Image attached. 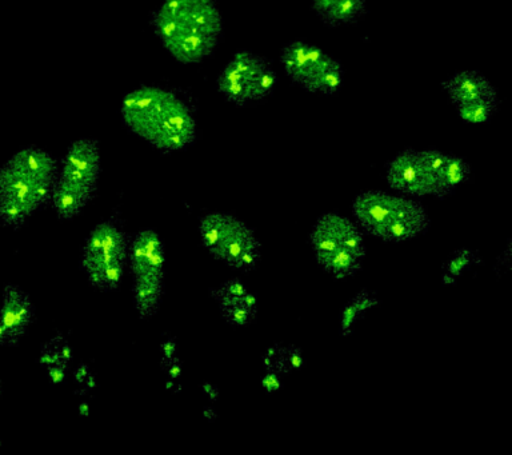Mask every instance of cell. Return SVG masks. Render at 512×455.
<instances>
[{"label": "cell", "mask_w": 512, "mask_h": 455, "mask_svg": "<svg viewBox=\"0 0 512 455\" xmlns=\"http://www.w3.org/2000/svg\"><path fill=\"white\" fill-rule=\"evenodd\" d=\"M150 25L164 49L182 65L210 58L223 37V18L215 0H164Z\"/></svg>", "instance_id": "1"}, {"label": "cell", "mask_w": 512, "mask_h": 455, "mask_svg": "<svg viewBox=\"0 0 512 455\" xmlns=\"http://www.w3.org/2000/svg\"><path fill=\"white\" fill-rule=\"evenodd\" d=\"M120 114L127 129L162 153L186 150L196 139L187 103L160 87H140L124 97Z\"/></svg>", "instance_id": "2"}, {"label": "cell", "mask_w": 512, "mask_h": 455, "mask_svg": "<svg viewBox=\"0 0 512 455\" xmlns=\"http://www.w3.org/2000/svg\"><path fill=\"white\" fill-rule=\"evenodd\" d=\"M56 163L47 151L30 146L18 151L0 167V202H11L31 217L40 210L35 197L40 183H54Z\"/></svg>", "instance_id": "3"}, {"label": "cell", "mask_w": 512, "mask_h": 455, "mask_svg": "<svg viewBox=\"0 0 512 455\" xmlns=\"http://www.w3.org/2000/svg\"><path fill=\"white\" fill-rule=\"evenodd\" d=\"M280 63L290 81L308 93L334 95L342 89V63L311 43H287L280 53Z\"/></svg>", "instance_id": "4"}, {"label": "cell", "mask_w": 512, "mask_h": 455, "mask_svg": "<svg viewBox=\"0 0 512 455\" xmlns=\"http://www.w3.org/2000/svg\"><path fill=\"white\" fill-rule=\"evenodd\" d=\"M276 85L278 75L271 63L251 51L234 54L216 81L224 99L239 107L270 97Z\"/></svg>", "instance_id": "5"}, {"label": "cell", "mask_w": 512, "mask_h": 455, "mask_svg": "<svg viewBox=\"0 0 512 455\" xmlns=\"http://www.w3.org/2000/svg\"><path fill=\"white\" fill-rule=\"evenodd\" d=\"M387 183L396 193L415 199L434 197L435 178L420 157V151L403 150L387 165Z\"/></svg>", "instance_id": "6"}, {"label": "cell", "mask_w": 512, "mask_h": 455, "mask_svg": "<svg viewBox=\"0 0 512 455\" xmlns=\"http://www.w3.org/2000/svg\"><path fill=\"white\" fill-rule=\"evenodd\" d=\"M30 295L20 287L6 285L0 306V347H16L34 321Z\"/></svg>", "instance_id": "7"}, {"label": "cell", "mask_w": 512, "mask_h": 455, "mask_svg": "<svg viewBox=\"0 0 512 455\" xmlns=\"http://www.w3.org/2000/svg\"><path fill=\"white\" fill-rule=\"evenodd\" d=\"M310 243L315 253L332 251L338 247L366 250L362 230L350 219L336 213L322 215L310 234Z\"/></svg>", "instance_id": "8"}, {"label": "cell", "mask_w": 512, "mask_h": 455, "mask_svg": "<svg viewBox=\"0 0 512 455\" xmlns=\"http://www.w3.org/2000/svg\"><path fill=\"white\" fill-rule=\"evenodd\" d=\"M395 195L384 191H364L352 203V213L360 230L372 237L379 238L380 233L390 222Z\"/></svg>", "instance_id": "9"}, {"label": "cell", "mask_w": 512, "mask_h": 455, "mask_svg": "<svg viewBox=\"0 0 512 455\" xmlns=\"http://www.w3.org/2000/svg\"><path fill=\"white\" fill-rule=\"evenodd\" d=\"M442 87L455 106L475 101L499 102L498 91L479 71H460L444 81Z\"/></svg>", "instance_id": "10"}, {"label": "cell", "mask_w": 512, "mask_h": 455, "mask_svg": "<svg viewBox=\"0 0 512 455\" xmlns=\"http://www.w3.org/2000/svg\"><path fill=\"white\" fill-rule=\"evenodd\" d=\"M311 6L328 27L355 25L367 13V0H311Z\"/></svg>", "instance_id": "11"}, {"label": "cell", "mask_w": 512, "mask_h": 455, "mask_svg": "<svg viewBox=\"0 0 512 455\" xmlns=\"http://www.w3.org/2000/svg\"><path fill=\"white\" fill-rule=\"evenodd\" d=\"M262 247L259 239L256 238L255 231L248 227L246 223L235 218L230 229L224 234L222 241L212 254V257L226 263L234 269L235 263L242 257L247 250Z\"/></svg>", "instance_id": "12"}, {"label": "cell", "mask_w": 512, "mask_h": 455, "mask_svg": "<svg viewBox=\"0 0 512 455\" xmlns=\"http://www.w3.org/2000/svg\"><path fill=\"white\" fill-rule=\"evenodd\" d=\"M316 262L324 271L336 279L352 277L363 267L366 250H352L338 247L332 251L315 253Z\"/></svg>", "instance_id": "13"}, {"label": "cell", "mask_w": 512, "mask_h": 455, "mask_svg": "<svg viewBox=\"0 0 512 455\" xmlns=\"http://www.w3.org/2000/svg\"><path fill=\"white\" fill-rule=\"evenodd\" d=\"M470 177V163L464 161L463 158L456 157V155L447 154L438 185H436L434 197L438 199L450 197Z\"/></svg>", "instance_id": "14"}, {"label": "cell", "mask_w": 512, "mask_h": 455, "mask_svg": "<svg viewBox=\"0 0 512 455\" xmlns=\"http://www.w3.org/2000/svg\"><path fill=\"white\" fill-rule=\"evenodd\" d=\"M164 281H155V279L135 278L134 302L136 310L142 319H150L158 313L160 303H162Z\"/></svg>", "instance_id": "15"}, {"label": "cell", "mask_w": 512, "mask_h": 455, "mask_svg": "<svg viewBox=\"0 0 512 455\" xmlns=\"http://www.w3.org/2000/svg\"><path fill=\"white\" fill-rule=\"evenodd\" d=\"M235 218L234 215L228 213H210L200 219V239H202V245L206 247L208 253L214 254L216 247L222 241L224 234L230 229Z\"/></svg>", "instance_id": "16"}, {"label": "cell", "mask_w": 512, "mask_h": 455, "mask_svg": "<svg viewBox=\"0 0 512 455\" xmlns=\"http://www.w3.org/2000/svg\"><path fill=\"white\" fill-rule=\"evenodd\" d=\"M379 305V299L368 290H362L359 294H356L355 297L344 306L342 315H340V331H342L343 337H347V335L352 333V326H354L359 319H362L368 310Z\"/></svg>", "instance_id": "17"}, {"label": "cell", "mask_w": 512, "mask_h": 455, "mask_svg": "<svg viewBox=\"0 0 512 455\" xmlns=\"http://www.w3.org/2000/svg\"><path fill=\"white\" fill-rule=\"evenodd\" d=\"M499 102L494 101H475L456 105L459 118L468 125H484L494 117Z\"/></svg>", "instance_id": "18"}, {"label": "cell", "mask_w": 512, "mask_h": 455, "mask_svg": "<svg viewBox=\"0 0 512 455\" xmlns=\"http://www.w3.org/2000/svg\"><path fill=\"white\" fill-rule=\"evenodd\" d=\"M51 203L60 221H71V219L78 217L80 211L88 205L83 199L55 186L52 187Z\"/></svg>", "instance_id": "19"}, {"label": "cell", "mask_w": 512, "mask_h": 455, "mask_svg": "<svg viewBox=\"0 0 512 455\" xmlns=\"http://www.w3.org/2000/svg\"><path fill=\"white\" fill-rule=\"evenodd\" d=\"M219 307L224 321L232 327H246L256 319L255 314L240 305L239 299L219 302Z\"/></svg>", "instance_id": "20"}, {"label": "cell", "mask_w": 512, "mask_h": 455, "mask_svg": "<svg viewBox=\"0 0 512 455\" xmlns=\"http://www.w3.org/2000/svg\"><path fill=\"white\" fill-rule=\"evenodd\" d=\"M247 291V287L244 286V283L240 281V279L235 278L231 279V281L224 282L223 285L215 287V289H211L210 293L211 297L219 303L228 301V299H240Z\"/></svg>", "instance_id": "21"}, {"label": "cell", "mask_w": 512, "mask_h": 455, "mask_svg": "<svg viewBox=\"0 0 512 455\" xmlns=\"http://www.w3.org/2000/svg\"><path fill=\"white\" fill-rule=\"evenodd\" d=\"M476 262H479L478 255H476V253H472V251L468 250H462L458 251V253L454 255V258L444 265V269H446L447 275L456 279L463 274L464 270L468 269V267L474 265Z\"/></svg>", "instance_id": "22"}, {"label": "cell", "mask_w": 512, "mask_h": 455, "mask_svg": "<svg viewBox=\"0 0 512 455\" xmlns=\"http://www.w3.org/2000/svg\"><path fill=\"white\" fill-rule=\"evenodd\" d=\"M28 215L11 202H0V222L11 229L19 230L26 223Z\"/></svg>", "instance_id": "23"}, {"label": "cell", "mask_w": 512, "mask_h": 455, "mask_svg": "<svg viewBox=\"0 0 512 455\" xmlns=\"http://www.w3.org/2000/svg\"><path fill=\"white\" fill-rule=\"evenodd\" d=\"M106 229L107 222H102L91 231L90 237H88L86 243H84L83 255H92L102 251Z\"/></svg>", "instance_id": "24"}, {"label": "cell", "mask_w": 512, "mask_h": 455, "mask_svg": "<svg viewBox=\"0 0 512 455\" xmlns=\"http://www.w3.org/2000/svg\"><path fill=\"white\" fill-rule=\"evenodd\" d=\"M124 273V263L116 262L114 265L106 267L103 270L104 291H112L118 289L122 283Z\"/></svg>", "instance_id": "25"}, {"label": "cell", "mask_w": 512, "mask_h": 455, "mask_svg": "<svg viewBox=\"0 0 512 455\" xmlns=\"http://www.w3.org/2000/svg\"><path fill=\"white\" fill-rule=\"evenodd\" d=\"M136 235H138L140 241H142L144 247H146L147 259L150 258L151 255L155 253V251H158L164 247L162 239H160L158 233H156L155 230H142L139 231V233Z\"/></svg>", "instance_id": "26"}, {"label": "cell", "mask_w": 512, "mask_h": 455, "mask_svg": "<svg viewBox=\"0 0 512 455\" xmlns=\"http://www.w3.org/2000/svg\"><path fill=\"white\" fill-rule=\"evenodd\" d=\"M260 249H262V247H255V249L247 250L246 253L238 259V262L235 263L234 269L246 271V273L256 269V266H258V263L260 262V258H262Z\"/></svg>", "instance_id": "27"}, {"label": "cell", "mask_w": 512, "mask_h": 455, "mask_svg": "<svg viewBox=\"0 0 512 455\" xmlns=\"http://www.w3.org/2000/svg\"><path fill=\"white\" fill-rule=\"evenodd\" d=\"M262 385L267 393H276L282 389V379L276 373H268L266 377H263Z\"/></svg>", "instance_id": "28"}, {"label": "cell", "mask_w": 512, "mask_h": 455, "mask_svg": "<svg viewBox=\"0 0 512 455\" xmlns=\"http://www.w3.org/2000/svg\"><path fill=\"white\" fill-rule=\"evenodd\" d=\"M160 350L163 351V365H171L172 362L179 361L178 358H174V355L176 353V342L174 339H168L167 342H163L162 345H160Z\"/></svg>", "instance_id": "29"}, {"label": "cell", "mask_w": 512, "mask_h": 455, "mask_svg": "<svg viewBox=\"0 0 512 455\" xmlns=\"http://www.w3.org/2000/svg\"><path fill=\"white\" fill-rule=\"evenodd\" d=\"M164 261H166V255H164V247H162V249L155 251V253L147 259L144 269L163 270Z\"/></svg>", "instance_id": "30"}, {"label": "cell", "mask_w": 512, "mask_h": 455, "mask_svg": "<svg viewBox=\"0 0 512 455\" xmlns=\"http://www.w3.org/2000/svg\"><path fill=\"white\" fill-rule=\"evenodd\" d=\"M66 370L67 367L52 365L48 367V378L54 385H60V383L66 382Z\"/></svg>", "instance_id": "31"}, {"label": "cell", "mask_w": 512, "mask_h": 455, "mask_svg": "<svg viewBox=\"0 0 512 455\" xmlns=\"http://www.w3.org/2000/svg\"><path fill=\"white\" fill-rule=\"evenodd\" d=\"M287 365L290 369H302L304 365V359L302 357V351L299 349H290L287 351Z\"/></svg>", "instance_id": "32"}, {"label": "cell", "mask_w": 512, "mask_h": 455, "mask_svg": "<svg viewBox=\"0 0 512 455\" xmlns=\"http://www.w3.org/2000/svg\"><path fill=\"white\" fill-rule=\"evenodd\" d=\"M240 305L246 307L252 314L258 315V297L256 294L247 291L242 298L239 299Z\"/></svg>", "instance_id": "33"}, {"label": "cell", "mask_w": 512, "mask_h": 455, "mask_svg": "<svg viewBox=\"0 0 512 455\" xmlns=\"http://www.w3.org/2000/svg\"><path fill=\"white\" fill-rule=\"evenodd\" d=\"M86 273L88 282H90L92 287L98 290H104L103 270H88Z\"/></svg>", "instance_id": "34"}, {"label": "cell", "mask_w": 512, "mask_h": 455, "mask_svg": "<svg viewBox=\"0 0 512 455\" xmlns=\"http://www.w3.org/2000/svg\"><path fill=\"white\" fill-rule=\"evenodd\" d=\"M203 393L207 395L210 401L215 402L218 401L219 398V389L218 387L212 385L210 382L203 383L202 385Z\"/></svg>", "instance_id": "35"}, {"label": "cell", "mask_w": 512, "mask_h": 455, "mask_svg": "<svg viewBox=\"0 0 512 455\" xmlns=\"http://www.w3.org/2000/svg\"><path fill=\"white\" fill-rule=\"evenodd\" d=\"M167 374L170 375L171 379H178L182 375V366L179 365V361L172 362L167 367Z\"/></svg>", "instance_id": "36"}, {"label": "cell", "mask_w": 512, "mask_h": 455, "mask_svg": "<svg viewBox=\"0 0 512 455\" xmlns=\"http://www.w3.org/2000/svg\"><path fill=\"white\" fill-rule=\"evenodd\" d=\"M90 374L88 373V366L83 365L79 367V369H76L75 371V374H74V377H75V381L78 382V383H83V382H86V378H87V375Z\"/></svg>", "instance_id": "37"}, {"label": "cell", "mask_w": 512, "mask_h": 455, "mask_svg": "<svg viewBox=\"0 0 512 455\" xmlns=\"http://www.w3.org/2000/svg\"><path fill=\"white\" fill-rule=\"evenodd\" d=\"M60 354H62V358L67 363L72 361V350L71 347L67 345V343H63L62 347H60Z\"/></svg>", "instance_id": "38"}, {"label": "cell", "mask_w": 512, "mask_h": 455, "mask_svg": "<svg viewBox=\"0 0 512 455\" xmlns=\"http://www.w3.org/2000/svg\"><path fill=\"white\" fill-rule=\"evenodd\" d=\"M203 417L208 419V421H214V419L218 417V414H216V411L212 409V407H206V409L203 410Z\"/></svg>", "instance_id": "39"}, {"label": "cell", "mask_w": 512, "mask_h": 455, "mask_svg": "<svg viewBox=\"0 0 512 455\" xmlns=\"http://www.w3.org/2000/svg\"><path fill=\"white\" fill-rule=\"evenodd\" d=\"M79 414L80 417H88V414H90V406L86 402L80 403Z\"/></svg>", "instance_id": "40"}, {"label": "cell", "mask_w": 512, "mask_h": 455, "mask_svg": "<svg viewBox=\"0 0 512 455\" xmlns=\"http://www.w3.org/2000/svg\"><path fill=\"white\" fill-rule=\"evenodd\" d=\"M86 385L88 387V389H95L96 387V379L94 377V375H91V374H88L87 375V378H86Z\"/></svg>", "instance_id": "41"}, {"label": "cell", "mask_w": 512, "mask_h": 455, "mask_svg": "<svg viewBox=\"0 0 512 455\" xmlns=\"http://www.w3.org/2000/svg\"><path fill=\"white\" fill-rule=\"evenodd\" d=\"M166 387L167 389H172V387H174V383L168 381Z\"/></svg>", "instance_id": "42"}, {"label": "cell", "mask_w": 512, "mask_h": 455, "mask_svg": "<svg viewBox=\"0 0 512 455\" xmlns=\"http://www.w3.org/2000/svg\"><path fill=\"white\" fill-rule=\"evenodd\" d=\"M2 393H3V386H2V382H0V397H2Z\"/></svg>", "instance_id": "43"}]
</instances>
